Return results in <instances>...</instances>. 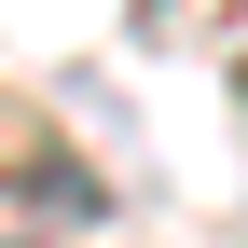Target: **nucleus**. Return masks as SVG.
<instances>
[{
  "label": "nucleus",
  "instance_id": "f257e3e1",
  "mask_svg": "<svg viewBox=\"0 0 248 248\" xmlns=\"http://www.w3.org/2000/svg\"><path fill=\"white\" fill-rule=\"evenodd\" d=\"M83 221H110V193L83 166H28L14 193H0V248H42V234H83Z\"/></svg>",
  "mask_w": 248,
  "mask_h": 248
}]
</instances>
